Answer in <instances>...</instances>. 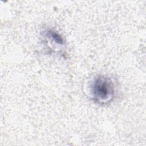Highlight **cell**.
<instances>
[{"label":"cell","mask_w":146,"mask_h":146,"mask_svg":"<svg viewBox=\"0 0 146 146\" xmlns=\"http://www.w3.org/2000/svg\"><path fill=\"white\" fill-rule=\"evenodd\" d=\"M92 99L97 104H106L111 101L115 95V84L110 77L99 75L96 76L90 85Z\"/></svg>","instance_id":"6da1fadb"},{"label":"cell","mask_w":146,"mask_h":146,"mask_svg":"<svg viewBox=\"0 0 146 146\" xmlns=\"http://www.w3.org/2000/svg\"><path fill=\"white\" fill-rule=\"evenodd\" d=\"M47 36L51 39L52 41L58 43L59 44H63L64 42L63 38L56 32L52 30H48L47 32Z\"/></svg>","instance_id":"7a4b0ae2"}]
</instances>
